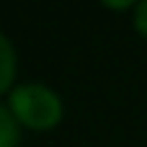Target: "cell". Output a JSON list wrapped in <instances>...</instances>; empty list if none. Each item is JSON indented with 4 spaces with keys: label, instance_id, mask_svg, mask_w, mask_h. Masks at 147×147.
<instances>
[{
    "label": "cell",
    "instance_id": "1",
    "mask_svg": "<svg viewBox=\"0 0 147 147\" xmlns=\"http://www.w3.org/2000/svg\"><path fill=\"white\" fill-rule=\"evenodd\" d=\"M8 109L13 111L16 121L31 132H49L54 129L62 116H65V106L62 98L41 85V83H21L10 90L8 98Z\"/></svg>",
    "mask_w": 147,
    "mask_h": 147
},
{
    "label": "cell",
    "instance_id": "2",
    "mask_svg": "<svg viewBox=\"0 0 147 147\" xmlns=\"http://www.w3.org/2000/svg\"><path fill=\"white\" fill-rule=\"evenodd\" d=\"M16 83V49L5 34H0V96L13 90Z\"/></svg>",
    "mask_w": 147,
    "mask_h": 147
},
{
    "label": "cell",
    "instance_id": "3",
    "mask_svg": "<svg viewBox=\"0 0 147 147\" xmlns=\"http://www.w3.org/2000/svg\"><path fill=\"white\" fill-rule=\"evenodd\" d=\"M21 145V124L16 121L13 111L0 103V147H18Z\"/></svg>",
    "mask_w": 147,
    "mask_h": 147
},
{
    "label": "cell",
    "instance_id": "4",
    "mask_svg": "<svg viewBox=\"0 0 147 147\" xmlns=\"http://www.w3.org/2000/svg\"><path fill=\"white\" fill-rule=\"evenodd\" d=\"M134 28H137L140 36L147 39V0L134 5Z\"/></svg>",
    "mask_w": 147,
    "mask_h": 147
},
{
    "label": "cell",
    "instance_id": "5",
    "mask_svg": "<svg viewBox=\"0 0 147 147\" xmlns=\"http://www.w3.org/2000/svg\"><path fill=\"white\" fill-rule=\"evenodd\" d=\"M134 5L137 3H129V0H124V3H103V8H111V10H129Z\"/></svg>",
    "mask_w": 147,
    "mask_h": 147
}]
</instances>
